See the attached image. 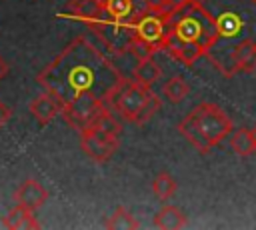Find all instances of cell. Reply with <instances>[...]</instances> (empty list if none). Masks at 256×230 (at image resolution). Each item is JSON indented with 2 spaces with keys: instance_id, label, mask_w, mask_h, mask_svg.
<instances>
[{
  "instance_id": "obj_1",
  "label": "cell",
  "mask_w": 256,
  "mask_h": 230,
  "mask_svg": "<svg viewBox=\"0 0 256 230\" xmlns=\"http://www.w3.org/2000/svg\"><path fill=\"white\" fill-rule=\"evenodd\" d=\"M122 78L124 74L100 44L78 36L38 74V84L64 108L82 94H96L106 102Z\"/></svg>"
},
{
  "instance_id": "obj_3",
  "label": "cell",
  "mask_w": 256,
  "mask_h": 230,
  "mask_svg": "<svg viewBox=\"0 0 256 230\" xmlns=\"http://www.w3.org/2000/svg\"><path fill=\"white\" fill-rule=\"evenodd\" d=\"M178 132L200 154H208L214 146L232 134V120L220 106L212 102H200L178 122Z\"/></svg>"
},
{
  "instance_id": "obj_23",
  "label": "cell",
  "mask_w": 256,
  "mask_h": 230,
  "mask_svg": "<svg viewBox=\"0 0 256 230\" xmlns=\"http://www.w3.org/2000/svg\"><path fill=\"white\" fill-rule=\"evenodd\" d=\"M10 118H12V110L0 100V128H4L10 122Z\"/></svg>"
},
{
  "instance_id": "obj_11",
  "label": "cell",
  "mask_w": 256,
  "mask_h": 230,
  "mask_svg": "<svg viewBox=\"0 0 256 230\" xmlns=\"http://www.w3.org/2000/svg\"><path fill=\"white\" fill-rule=\"evenodd\" d=\"M14 198H16V204H20L28 210H36L48 200V190L38 180H24L20 184V188L16 190Z\"/></svg>"
},
{
  "instance_id": "obj_20",
  "label": "cell",
  "mask_w": 256,
  "mask_h": 230,
  "mask_svg": "<svg viewBox=\"0 0 256 230\" xmlns=\"http://www.w3.org/2000/svg\"><path fill=\"white\" fill-rule=\"evenodd\" d=\"M104 226L110 228V230H136L140 224H138V220H136L124 206H118V208L112 212V216L106 220Z\"/></svg>"
},
{
  "instance_id": "obj_21",
  "label": "cell",
  "mask_w": 256,
  "mask_h": 230,
  "mask_svg": "<svg viewBox=\"0 0 256 230\" xmlns=\"http://www.w3.org/2000/svg\"><path fill=\"white\" fill-rule=\"evenodd\" d=\"M176 188H178V184H176V180H174L168 172H160V174L154 178V182H152V192H154V196H156L158 200H168V198H172L174 192H176Z\"/></svg>"
},
{
  "instance_id": "obj_17",
  "label": "cell",
  "mask_w": 256,
  "mask_h": 230,
  "mask_svg": "<svg viewBox=\"0 0 256 230\" xmlns=\"http://www.w3.org/2000/svg\"><path fill=\"white\" fill-rule=\"evenodd\" d=\"M154 226L162 230H178L186 226V216L176 206H164L154 216Z\"/></svg>"
},
{
  "instance_id": "obj_2",
  "label": "cell",
  "mask_w": 256,
  "mask_h": 230,
  "mask_svg": "<svg viewBox=\"0 0 256 230\" xmlns=\"http://www.w3.org/2000/svg\"><path fill=\"white\" fill-rule=\"evenodd\" d=\"M202 6L210 12L216 24L218 40L206 52L208 60L230 78L236 74L234 68V50L246 42H256V0H200Z\"/></svg>"
},
{
  "instance_id": "obj_14",
  "label": "cell",
  "mask_w": 256,
  "mask_h": 230,
  "mask_svg": "<svg viewBox=\"0 0 256 230\" xmlns=\"http://www.w3.org/2000/svg\"><path fill=\"white\" fill-rule=\"evenodd\" d=\"M104 2V8L108 12L110 18L114 20H120V22H132L138 18V14L144 10H138L136 8V0H102Z\"/></svg>"
},
{
  "instance_id": "obj_12",
  "label": "cell",
  "mask_w": 256,
  "mask_h": 230,
  "mask_svg": "<svg viewBox=\"0 0 256 230\" xmlns=\"http://www.w3.org/2000/svg\"><path fill=\"white\" fill-rule=\"evenodd\" d=\"M28 110H30V114H32L40 124H48L50 120H54V118L62 112L58 100H56L52 94H48V92H42L40 96H36L34 100H30Z\"/></svg>"
},
{
  "instance_id": "obj_19",
  "label": "cell",
  "mask_w": 256,
  "mask_h": 230,
  "mask_svg": "<svg viewBox=\"0 0 256 230\" xmlns=\"http://www.w3.org/2000/svg\"><path fill=\"white\" fill-rule=\"evenodd\" d=\"M190 92V84L182 78V76H172L164 86H162V94L172 102V104H178L182 102Z\"/></svg>"
},
{
  "instance_id": "obj_22",
  "label": "cell",
  "mask_w": 256,
  "mask_h": 230,
  "mask_svg": "<svg viewBox=\"0 0 256 230\" xmlns=\"http://www.w3.org/2000/svg\"><path fill=\"white\" fill-rule=\"evenodd\" d=\"M144 10L154 14H168L172 6H170V0H144Z\"/></svg>"
},
{
  "instance_id": "obj_16",
  "label": "cell",
  "mask_w": 256,
  "mask_h": 230,
  "mask_svg": "<svg viewBox=\"0 0 256 230\" xmlns=\"http://www.w3.org/2000/svg\"><path fill=\"white\" fill-rule=\"evenodd\" d=\"M162 76V68L156 64V60L152 56H146V58H140L132 70V78L144 86H152L158 78Z\"/></svg>"
},
{
  "instance_id": "obj_10",
  "label": "cell",
  "mask_w": 256,
  "mask_h": 230,
  "mask_svg": "<svg viewBox=\"0 0 256 230\" xmlns=\"http://www.w3.org/2000/svg\"><path fill=\"white\" fill-rule=\"evenodd\" d=\"M164 50L178 62H182L184 66H192L200 56H206V48L198 42H184L178 40L176 36H166L164 42Z\"/></svg>"
},
{
  "instance_id": "obj_24",
  "label": "cell",
  "mask_w": 256,
  "mask_h": 230,
  "mask_svg": "<svg viewBox=\"0 0 256 230\" xmlns=\"http://www.w3.org/2000/svg\"><path fill=\"white\" fill-rule=\"evenodd\" d=\"M6 74H8V64H6V62L0 58V80H2Z\"/></svg>"
},
{
  "instance_id": "obj_9",
  "label": "cell",
  "mask_w": 256,
  "mask_h": 230,
  "mask_svg": "<svg viewBox=\"0 0 256 230\" xmlns=\"http://www.w3.org/2000/svg\"><path fill=\"white\" fill-rule=\"evenodd\" d=\"M66 14H70L72 18L80 20L82 24L94 28L100 22H104L108 18V12L104 8L102 0H70Z\"/></svg>"
},
{
  "instance_id": "obj_6",
  "label": "cell",
  "mask_w": 256,
  "mask_h": 230,
  "mask_svg": "<svg viewBox=\"0 0 256 230\" xmlns=\"http://www.w3.org/2000/svg\"><path fill=\"white\" fill-rule=\"evenodd\" d=\"M108 106H106V102L100 98V96H96V94H82V96H78L76 100H72L70 104H66L64 108H62V118L74 128V130H84V128H88L94 120H96V116L102 112V110H106Z\"/></svg>"
},
{
  "instance_id": "obj_4",
  "label": "cell",
  "mask_w": 256,
  "mask_h": 230,
  "mask_svg": "<svg viewBox=\"0 0 256 230\" xmlns=\"http://www.w3.org/2000/svg\"><path fill=\"white\" fill-rule=\"evenodd\" d=\"M166 20L168 36H176L184 42H198L206 52L216 44L218 32L214 18L202 6L200 0H190L180 8H172L168 14H162Z\"/></svg>"
},
{
  "instance_id": "obj_13",
  "label": "cell",
  "mask_w": 256,
  "mask_h": 230,
  "mask_svg": "<svg viewBox=\"0 0 256 230\" xmlns=\"http://www.w3.org/2000/svg\"><path fill=\"white\" fill-rule=\"evenodd\" d=\"M34 210H28L20 204H16L4 218H2V224L10 230H32V228H40V222L34 218L32 214Z\"/></svg>"
},
{
  "instance_id": "obj_25",
  "label": "cell",
  "mask_w": 256,
  "mask_h": 230,
  "mask_svg": "<svg viewBox=\"0 0 256 230\" xmlns=\"http://www.w3.org/2000/svg\"><path fill=\"white\" fill-rule=\"evenodd\" d=\"M252 134H254V140H256V126L252 128Z\"/></svg>"
},
{
  "instance_id": "obj_7",
  "label": "cell",
  "mask_w": 256,
  "mask_h": 230,
  "mask_svg": "<svg viewBox=\"0 0 256 230\" xmlns=\"http://www.w3.org/2000/svg\"><path fill=\"white\" fill-rule=\"evenodd\" d=\"M120 146V140L116 134H110L102 128L88 126L80 130V148L82 152L92 158L94 162H106L110 160Z\"/></svg>"
},
{
  "instance_id": "obj_8",
  "label": "cell",
  "mask_w": 256,
  "mask_h": 230,
  "mask_svg": "<svg viewBox=\"0 0 256 230\" xmlns=\"http://www.w3.org/2000/svg\"><path fill=\"white\" fill-rule=\"evenodd\" d=\"M134 34H136V40L146 44L152 52L164 50V42H166V36H168L164 16L142 10L138 14V18L134 20Z\"/></svg>"
},
{
  "instance_id": "obj_5",
  "label": "cell",
  "mask_w": 256,
  "mask_h": 230,
  "mask_svg": "<svg viewBox=\"0 0 256 230\" xmlns=\"http://www.w3.org/2000/svg\"><path fill=\"white\" fill-rule=\"evenodd\" d=\"M106 106L132 124L148 122L160 108V98L134 78L124 76L106 96Z\"/></svg>"
},
{
  "instance_id": "obj_18",
  "label": "cell",
  "mask_w": 256,
  "mask_h": 230,
  "mask_svg": "<svg viewBox=\"0 0 256 230\" xmlns=\"http://www.w3.org/2000/svg\"><path fill=\"white\" fill-rule=\"evenodd\" d=\"M230 148H232L238 156H242V158L256 154V140H254L252 128H250V130H248V128H238V130H234V132L230 134Z\"/></svg>"
},
{
  "instance_id": "obj_15",
  "label": "cell",
  "mask_w": 256,
  "mask_h": 230,
  "mask_svg": "<svg viewBox=\"0 0 256 230\" xmlns=\"http://www.w3.org/2000/svg\"><path fill=\"white\" fill-rule=\"evenodd\" d=\"M234 68L236 74L244 72V74H252L256 70V42L254 40H246L242 42L236 50H234Z\"/></svg>"
}]
</instances>
